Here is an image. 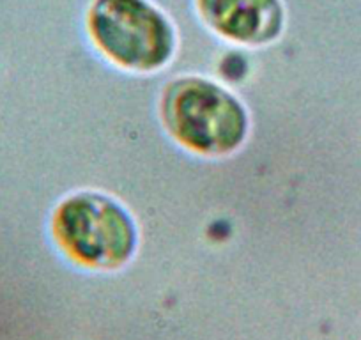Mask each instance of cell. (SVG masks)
Here are the masks:
<instances>
[{
    "mask_svg": "<svg viewBox=\"0 0 361 340\" xmlns=\"http://www.w3.org/2000/svg\"><path fill=\"white\" fill-rule=\"evenodd\" d=\"M170 131L202 152H228L246 135V114L227 91L200 78L172 83L163 103Z\"/></svg>",
    "mask_w": 361,
    "mask_h": 340,
    "instance_id": "6da1fadb",
    "label": "cell"
},
{
    "mask_svg": "<svg viewBox=\"0 0 361 340\" xmlns=\"http://www.w3.org/2000/svg\"><path fill=\"white\" fill-rule=\"evenodd\" d=\"M89 25L96 43L128 68H159L173 51L172 25L147 0H96Z\"/></svg>",
    "mask_w": 361,
    "mask_h": 340,
    "instance_id": "7a4b0ae2",
    "label": "cell"
},
{
    "mask_svg": "<svg viewBox=\"0 0 361 340\" xmlns=\"http://www.w3.org/2000/svg\"><path fill=\"white\" fill-rule=\"evenodd\" d=\"M55 231L73 257L102 268L128 261L137 243V231L126 211L96 193L66 200L57 213Z\"/></svg>",
    "mask_w": 361,
    "mask_h": 340,
    "instance_id": "3957f363",
    "label": "cell"
},
{
    "mask_svg": "<svg viewBox=\"0 0 361 340\" xmlns=\"http://www.w3.org/2000/svg\"><path fill=\"white\" fill-rule=\"evenodd\" d=\"M199 6L216 32L239 43H267L282 30L280 0H199Z\"/></svg>",
    "mask_w": 361,
    "mask_h": 340,
    "instance_id": "277c9868",
    "label": "cell"
}]
</instances>
